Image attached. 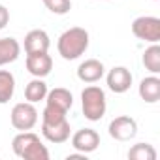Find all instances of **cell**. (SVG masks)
<instances>
[{
	"label": "cell",
	"mask_w": 160,
	"mask_h": 160,
	"mask_svg": "<svg viewBox=\"0 0 160 160\" xmlns=\"http://www.w3.org/2000/svg\"><path fill=\"white\" fill-rule=\"evenodd\" d=\"M89 42H91V38L85 28L72 27L58 36L57 49L64 60H75L81 55H85V51L89 49Z\"/></svg>",
	"instance_id": "6da1fadb"
},
{
	"label": "cell",
	"mask_w": 160,
	"mask_h": 160,
	"mask_svg": "<svg viewBox=\"0 0 160 160\" xmlns=\"http://www.w3.org/2000/svg\"><path fill=\"white\" fill-rule=\"evenodd\" d=\"M12 149L23 160H49L47 147L40 141V136L30 130L19 132L12 141Z\"/></svg>",
	"instance_id": "7a4b0ae2"
},
{
	"label": "cell",
	"mask_w": 160,
	"mask_h": 160,
	"mask_svg": "<svg viewBox=\"0 0 160 160\" xmlns=\"http://www.w3.org/2000/svg\"><path fill=\"white\" fill-rule=\"evenodd\" d=\"M81 109H83L85 119H89L92 122L100 121L108 109V100H106L104 89H100L98 85L85 87L81 92Z\"/></svg>",
	"instance_id": "3957f363"
},
{
	"label": "cell",
	"mask_w": 160,
	"mask_h": 160,
	"mask_svg": "<svg viewBox=\"0 0 160 160\" xmlns=\"http://www.w3.org/2000/svg\"><path fill=\"white\" fill-rule=\"evenodd\" d=\"M10 121H12V126L19 132L32 130L38 122V109L30 102H19L13 106L10 113Z\"/></svg>",
	"instance_id": "277c9868"
},
{
	"label": "cell",
	"mask_w": 160,
	"mask_h": 160,
	"mask_svg": "<svg viewBox=\"0 0 160 160\" xmlns=\"http://www.w3.org/2000/svg\"><path fill=\"white\" fill-rule=\"evenodd\" d=\"M132 32L138 40H143L149 43H158L160 42V19L152 17V15H141V17L134 19Z\"/></svg>",
	"instance_id": "5b68a950"
},
{
	"label": "cell",
	"mask_w": 160,
	"mask_h": 160,
	"mask_svg": "<svg viewBox=\"0 0 160 160\" xmlns=\"http://www.w3.org/2000/svg\"><path fill=\"white\" fill-rule=\"evenodd\" d=\"M136 134H138V122H136V119H132L128 115L115 117L109 122V136L117 141H130L136 138Z\"/></svg>",
	"instance_id": "8992f818"
},
{
	"label": "cell",
	"mask_w": 160,
	"mask_h": 160,
	"mask_svg": "<svg viewBox=\"0 0 160 160\" xmlns=\"http://www.w3.org/2000/svg\"><path fill=\"white\" fill-rule=\"evenodd\" d=\"M70 122L68 119H60V121H42V136L51 141V143H64L70 139Z\"/></svg>",
	"instance_id": "52a82bcc"
},
{
	"label": "cell",
	"mask_w": 160,
	"mask_h": 160,
	"mask_svg": "<svg viewBox=\"0 0 160 160\" xmlns=\"http://www.w3.org/2000/svg\"><path fill=\"white\" fill-rule=\"evenodd\" d=\"M98 145H100V134L92 128H81L72 136V147L77 152L89 154V152L96 151Z\"/></svg>",
	"instance_id": "ba28073f"
},
{
	"label": "cell",
	"mask_w": 160,
	"mask_h": 160,
	"mask_svg": "<svg viewBox=\"0 0 160 160\" xmlns=\"http://www.w3.org/2000/svg\"><path fill=\"white\" fill-rule=\"evenodd\" d=\"M106 81H108V87H109L111 92L122 94V92H126L132 87V73L124 66H115V68L109 70Z\"/></svg>",
	"instance_id": "9c48e42d"
},
{
	"label": "cell",
	"mask_w": 160,
	"mask_h": 160,
	"mask_svg": "<svg viewBox=\"0 0 160 160\" xmlns=\"http://www.w3.org/2000/svg\"><path fill=\"white\" fill-rule=\"evenodd\" d=\"M27 70L34 75V77H47L53 70V58L49 53H30L27 55Z\"/></svg>",
	"instance_id": "30bf717a"
},
{
	"label": "cell",
	"mask_w": 160,
	"mask_h": 160,
	"mask_svg": "<svg viewBox=\"0 0 160 160\" xmlns=\"http://www.w3.org/2000/svg\"><path fill=\"white\" fill-rule=\"evenodd\" d=\"M104 75H106V68L98 58H87L77 68V77L83 83H96Z\"/></svg>",
	"instance_id": "8fae6325"
},
{
	"label": "cell",
	"mask_w": 160,
	"mask_h": 160,
	"mask_svg": "<svg viewBox=\"0 0 160 160\" xmlns=\"http://www.w3.org/2000/svg\"><path fill=\"white\" fill-rule=\"evenodd\" d=\"M49 45H51L49 34L45 30H42V28H34L25 36V51H27V55H30V53H47Z\"/></svg>",
	"instance_id": "7c38bea8"
},
{
	"label": "cell",
	"mask_w": 160,
	"mask_h": 160,
	"mask_svg": "<svg viewBox=\"0 0 160 160\" xmlns=\"http://www.w3.org/2000/svg\"><path fill=\"white\" fill-rule=\"evenodd\" d=\"M73 104V96L68 89H62V87H57L53 91H47V96H45V106L53 108V109H58L62 113H68L70 108Z\"/></svg>",
	"instance_id": "4fadbf2b"
},
{
	"label": "cell",
	"mask_w": 160,
	"mask_h": 160,
	"mask_svg": "<svg viewBox=\"0 0 160 160\" xmlns=\"http://www.w3.org/2000/svg\"><path fill=\"white\" fill-rule=\"evenodd\" d=\"M139 96L147 104H156L160 100V79L152 73L139 83Z\"/></svg>",
	"instance_id": "5bb4252c"
},
{
	"label": "cell",
	"mask_w": 160,
	"mask_h": 160,
	"mask_svg": "<svg viewBox=\"0 0 160 160\" xmlns=\"http://www.w3.org/2000/svg\"><path fill=\"white\" fill-rule=\"evenodd\" d=\"M19 55H21V45L15 38H0V66L15 62Z\"/></svg>",
	"instance_id": "9a60e30c"
},
{
	"label": "cell",
	"mask_w": 160,
	"mask_h": 160,
	"mask_svg": "<svg viewBox=\"0 0 160 160\" xmlns=\"http://www.w3.org/2000/svg\"><path fill=\"white\" fill-rule=\"evenodd\" d=\"M47 83L43 81L42 77H34L32 81L25 87V98H27V102H30V104H36V102H42V100H45V96H47Z\"/></svg>",
	"instance_id": "2e32d148"
},
{
	"label": "cell",
	"mask_w": 160,
	"mask_h": 160,
	"mask_svg": "<svg viewBox=\"0 0 160 160\" xmlns=\"http://www.w3.org/2000/svg\"><path fill=\"white\" fill-rule=\"evenodd\" d=\"M15 92V77L10 70H0V104H8Z\"/></svg>",
	"instance_id": "e0dca14e"
},
{
	"label": "cell",
	"mask_w": 160,
	"mask_h": 160,
	"mask_svg": "<svg viewBox=\"0 0 160 160\" xmlns=\"http://www.w3.org/2000/svg\"><path fill=\"white\" fill-rule=\"evenodd\" d=\"M143 66L154 75L160 73V45L158 43H151V47L145 49V53H143Z\"/></svg>",
	"instance_id": "ac0fdd59"
},
{
	"label": "cell",
	"mask_w": 160,
	"mask_h": 160,
	"mask_svg": "<svg viewBox=\"0 0 160 160\" xmlns=\"http://www.w3.org/2000/svg\"><path fill=\"white\" fill-rule=\"evenodd\" d=\"M128 158H132V160H154L156 151L151 143H136L128 151Z\"/></svg>",
	"instance_id": "d6986e66"
},
{
	"label": "cell",
	"mask_w": 160,
	"mask_h": 160,
	"mask_svg": "<svg viewBox=\"0 0 160 160\" xmlns=\"http://www.w3.org/2000/svg\"><path fill=\"white\" fill-rule=\"evenodd\" d=\"M43 6L55 15H66L72 10V0H43Z\"/></svg>",
	"instance_id": "ffe728a7"
},
{
	"label": "cell",
	"mask_w": 160,
	"mask_h": 160,
	"mask_svg": "<svg viewBox=\"0 0 160 160\" xmlns=\"http://www.w3.org/2000/svg\"><path fill=\"white\" fill-rule=\"evenodd\" d=\"M8 23H10V10L4 4H0V30L6 28Z\"/></svg>",
	"instance_id": "44dd1931"
}]
</instances>
